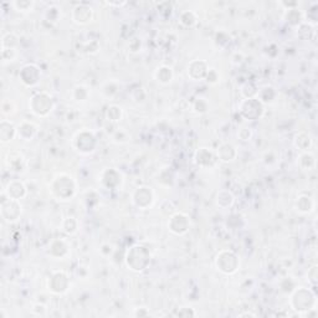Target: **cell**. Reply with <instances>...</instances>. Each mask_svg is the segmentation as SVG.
<instances>
[{
    "instance_id": "cell-1",
    "label": "cell",
    "mask_w": 318,
    "mask_h": 318,
    "mask_svg": "<svg viewBox=\"0 0 318 318\" xmlns=\"http://www.w3.org/2000/svg\"><path fill=\"white\" fill-rule=\"evenodd\" d=\"M49 192L55 200L66 203L74 199L77 195V182L71 174L57 173L49 184Z\"/></svg>"
},
{
    "instance_id": "cell-2",
    "label": "cell",
    "mask_w": 318,
    "mask_h": 318,
    "mask_svg": "<svg viewBox=\"0 0 318 318\" xmlns=\"http://www.w3.org/2000/svg\"><path fill=\"white\" fill-rule=\"evenodd\" d=\"M150 259H152V255L144 245L134 244L127 250L123 260L128 270H131L132 272L140 273L149 267Z\"/></svg>"
},
{
    "instance_id": "cell-3",
    "label": "cell",
    "mask_w": 318,
    "mask_h": 318,
    "mask_svg": "<svg viewBox=\"0 0 318 318\" xmlns=\"http://www.w3.org/2000/svg\"><path fill=\"white\" fill-rule=\"evenodd\" d=\"M290 307L292 311L302 316L308 309L317 307V294L314 290L307 287H296L290 293Z\"/></svg>"
},
{
    "instance_id": "cell-4",
    "label": "cell",
    "mask_w": 318,
    "mask_h": 318,
    "mask_svg": "<svg viewBox=\"0 0 318 318\" xmlns=\"http://www.w3.org/2000/svg\"><path fill=\"white\" fill-rule=\"evenodd\" d=\"M29 111L38 118H46L55 108L54 97L46 91H38L30 97L28 103Z\"/></svg>"
},
{
    "instance_id": "cell-5",
    "label": "cell",
    "mask_w": 318,
    "mask_h": 318,
    "mask_svg": "<svg viewBox=\"0 0 318 318\" xmlns=\"http://www.w3.org/2000/svg\"><path fill=\"white\" fill-rule=\"evenodd\" d=\"M71 145L72 149L76 150L79 154L90 155L97 149V135H96L95 132L91 131V129L83 128L72 137Z\"/></svg>"
},
{
    "instance_id": "cell-6",
    "label": "cell",
    "mask_w": 318,
    "mask_h": 318,
    "mask_svg": "<svg viewBox=\"0 0 318 318\" xmlns=\"http://www.w3.org/2000/svg\"><path fill=\"white\" fill-rule=\"evenodd\" d=\"M214 265H215L216 270L223 275H235L240 268V257L233 250L223 249L215 255Z\"/></svg>"
},
{
    "instance_id": "cell-7",
    "label": "cell",
    "mask_w": 318,
    "mask_h": 318,
    "mask_svg": "<svg viewBox=\"0 0 318 318\" xmlns=\"http://www.w3.org/2000/svg\"><path fill=\"white\" fill-rule=\"evenodd\" d=\"M0 215L3 220L8 224H14L19 221L23 215V205L20 200L10 199L4 194V198L0 202Z\"/></svg>"
},
{
    "instance_id": "cell-8",
    "label": "cell",
    "mask_w": 318,
    "mask_h": 318,
    "mask_svg": "<svg viewBox=\"0 0 318 318\" xmlns=\"http://www.w3.org/2000/svg\"><path fill=\"white\" fill-rule=\"evenodd\" d=\"M155 200L154 190L148 186H139L132 192L131 202L133 207L139 210H147L153 207Z\"/></svg>"
},
{
    "instance_id": "cell-9",
    "label": "cell",
    "mask_w": 318,
    "mask_h": 318,
    "mask_svg": "<svg viewBox=\"0 0 318 318\" xmlns=\"http://www.w3.org/2000/svg\"><path fill=\"white\" fill-rule=\"evenodd\" d=\"M239 112L246 121H257L265 113V106L255 98H242L239 105Z\"/></svg>"
},
{
    "instance_id": "cell-10",
    "label": "cell",
    "mask_w": 318,
    "mask_h": 318,
    "mask_svg": "<svg viewBox=\"0 0 318 318\" xmlns=\"http://www.w3.org/2000/svg\"><path fill=\"white\" fill-rule=\"evenodd\" d=\"M71 287V280L70 275L64 270L53 271L48 280V288L49 291L56 296L65 294Z\"/></svg>"
},
{
    "instance_id": "cell-11",
    "label": "cell",
    "mask_w": 318,
    "mask_h": 318,
    "mask_svg": "<svg viewBox=\"0 0 318 318\" xmlns=\"http://www.w3.org/2000/svg\"><path fill=\"white\" fill-rule=\"evenodd\" d=\"M190 225H192V221H190L189 215L183 212H176L172 214L169 216L168 224H167L168 230L177 236H183L189 233Z\"/></svg>"
},
{
    "instance_id": "cell-12",
    "label": "cell",
    "mask_w": 318,
    "mask_h": 318,
    "mask_svg": "<svg viewBox=\"0 0 318 318\" xmlns=\"http://www.w3.org/2000/svg\"><path fill=\"white\" fill-rule=\"evenodd\" d=\"M98 182L107 190H118L123 186L124 177L117 168H105L98 176Z\"/></svg>"
},
{
    "instance_id": "cell-13",
    "label": "cell",
    "mask_w": 318,
    "mask_h": 318,
    "mask_svg": "<svg viewBox=\"0 0 318 318\" xmlns=\"http://www.w3.org/2000/svg\"><path fill=\"white\" fill-rule=\"evenodd\" d=\"M41 69L34 62H28V64L23 65L22 69L19 71V80L25 87L33 88L39 85L41 80Z\"/></svg>"
},
{
    "instance_id": "cell-14",
    "label": "cell",
    "mask_w": 318,
    "mask_h": 318,
    "mask_svg": "<svg viewBox=\"0 0 318 318\" xmlns=\"http://www.w3.org/2000/svg\"><path fill=\"white\" fill-rule=\"evenodd\" d=\"M193 163L202 169H213L219 163V159L216 152L212 148L200 147L194 152Z\"/></svg>"
},
{
    "instance_id": "cell-15",
    "label": "cell",
    "mask_w": 318,
    "mask_h": 318,
    "mask_svg": "<svg viewBox=\"0 0 318 318\" xmlns=\"http://www.w3.org/2000/svg\"><path fill=\"white\" fill-rule=\"evenodd\" d=\"M71 252L69 241L64 238H55L49 242L48 255L55 260H65Z\"/></svg>"
},
{
    "instance_id": "cell-16",
    "label": "cell",
    "mask_w": 318,
    "mask_h": 318,
    "mask_svg": "<svg viewBox=\"0 0 318 318\" xmlns=\"http://www.w3.org/2000/svg\"><path fill=\"white\" fill-rule=\"evenodd\" d=\"M95 17L93 8L85 3H79L74 7L71 13V19L77 25H87L90 24Z\"/></svg>"
},
{
    "instance_id": "cell-17",
    "label": "cell",
    "mask_w": 318,
    "mask_h": 318,
    "mask_svg": "<svg viewBox=\"0 0 318 318\" xmlns=\"http://www.w3.org/2000/svg\"><path fill=\"white\" fill-rule=\"evenodd\" d=\"M5 166L12 173H23L27 169V159L20 150H10L5 155Z\"/></svg>"
},
{
    "instance_id": "cell-18",
    "label": "cell",
    "mask_w": 318,
    "mask_h": 318,
    "mask_svg": "<svg viewBox=\"0 0 318 318\" xmlns=\"http://www.w3.org/2000/svg\"><path fill=\"white\" fill-rule=\"evenodd\" d=\"M4 194L7 195L10 199L15 200H22L24 198H27L28 195V187L20 179H12V181L8 182V184L5 186Z\"/></svg>"
},
{
    "instance_id": "cell-19",
    "label": "cell",
    "mask_w": 318,
    "mask_h": 318,
    "mask_svg": "<svg viewBox=\"0 0 318 318\" xmlns=\"http://www.w3.org/2000/svg\"><path fill=\"white\" fill-rule=\"evenodd\" d=\"M209 64L205 60H193L188 65V76L192 81H202L209 71Z\"/></svg>"
},
{
    "instance_id": "cell-20",
    "label": "cell",
    "mask_w": 318,
    "mask_h": 318,
    "mask_svg": "<svg viewBox=\"0 0 318 318\" xmlns=\"http://www.w3.org/2000/svg\"><path fill=\"white\" fill-rule=\"evenodd\" d=\"M18 128V137L20 140H24V142H31L34 138L38 135L39 133V126L33 121H28V119H24V121L20 122L19 124H17Z\"/></svg>"
},
{
    "instance_id": "cell-21",
    "label": "cell",
    "mask_w": 318,
    "mask_h": 318,
    "mask_svg": "<svg viewBox=\"0 0 318 318\" xmlns=\"http://www.w3.org/2000/svg\"><path fill=\"white\" fill-rule=\"evenodd\" d=\"M18 137L17 124L10 119H2L0 122V143L8 144Z\"/></svg>"
},
{
    "instance_id": "cell-22",
    "label": "cell",
    "mask_w": 318,
    "mask_h": 318,
    "mask_svg": "<svg viewBox=\"0 0 318 318\" xmlns=\"http://www.w3.org/2000/svg\"><path fill=\"white\" fill-rule=\"evenodd\" d=\"M294 209L302 215L313 213L316 209V200L308 194H299L294 200Z\"/></svg>"
},
{
    "instance_id": "cell-23",
    "label": "cell",
    "mask_w": 318,
    "mask_h": 318,
    "mask_svg": "<svg viewBox=\"0 0 318 318\" xmlns=\"http://www.w3.org/2000/svg\"><path fill=\"white\" fill-rule=\"evenodd\" d=\"M215 152L219 162H221V163H231L239 155L238 148L231 143H221Z\"/></svg>"
},
{
    "instance_id": "cell-24",
    "label": "cell",
    "mask_w": 318,
    "mask_h": 318,
    "mask_svg": "<svg viewBox=\"0 0 318 318\" xmlns=\"http://www.w3.org/2000/svg\"><path fill=\"white\" fill-rule=\"evenodd\" d=\"M297 166L303 172H311L316 169L317 159L314 153L311 152V150H308V152H299L298 157H297Z\"/></svg>"
},
{
    "instance_id": "cell-25",
    "label": "cell",
    "mask_w": 318,
    "mask_h": 318,
    "mask_svg": "<svg viewBox=\"0 0 318 318\" xmlns=\"http://www.w3.org/2000/svg\"><path fill=\"white\" fill-rule=\"evenodd\" d=\"M293 145L298 152H308L313 145L311 134L304 131L297 132L293 137Z\"/></svg>"
},
{
    "instance_id": "cell-26",
    "label": "cell",
    "mask_w": 318,
    "mask_h": 318,
    "mask_svg": "<svg viewBox=\"0 0 318 318\" xmlns=\"http://www.w3.org/2000/svg\"><path fill=\"white\" fill-rule=\"evenodd\" d=\"M283 20L286 22V24H288L292 28L301 27L304 23L303 12L299 8L285 10V13H283Z\"/></svg>"
},
{
    "instance_id": "cell-27",
    "label": "cell",
    "mask_w": 318,
    "mask_h": 318,
    "mask_svg": "<svg viewBox=\"0 0 318 318\" xmlns=\"http://www.w3.org/2000/svg\"><path fill=\"white\" fill-rule=\"evenodd\" d=\"M154 79L161 85H169L174 79V70L169 65H161L155 69Z\"/></svg>"
},
{
    "instance_id": "cell-28",
    "label": "cell",
    "mask_w": 318,
    "mask_h": 318,
    "mask_svg": "<svg viewBox=\"0 0 318 318\" xmlns=\"http://www.w3.org/2000/svg\"><path fill=\"white\" fill-rule=\"evenodd\" d=\"M215 203L220 209H230L235 204V197L229 189H221L216 193Z\"/></svg>"
},
{
    "instance_id": "cell-29",
    "label": "cell",
    "mask_w": 318,
    "mask_h": 318,
    "mask_svg": "<svg viewBox=\"0 0 318 318\" xmlns=\"http://www.w3.org/2000/svg\"><path fill=\"white\" fill-rule=\"evenodd\" d=\"M278 92L273 86H264V87L259 88V92H257L256 98L262 103V105H271V103L275 102V100L277 98Z\"/></svg>"
},
{
    "instance_id": "cell-30",
    "label": "cell",
    "mask_w": 318,
    "mask_h": 318,
    "mask_svg": "<svg viewBox=\"0 0 318 318\" xmlns=\"http://www.w3.org/2000/svg\"><path fill=\"white\" fill-rule=\"evenodd\" d=\"M60 230L66 236H74L79 231V220L74 215L65 216L60 224Z\"/></svg>"
},
{
    "instance_id": "cell-31",
    "label": "cell",
    "mask_w": 318,
    "mask_h": 318,
    "mask_svg": "<svg viewBox=\"0 0 318 318\" xmlns=\"http://www.w3.org/2000/svg\"><path fill=\"white\" fill-rule=\"evenodd\" d=\"M91 96V88L88 86L83 85V83H77L72 87L71 90V98L72 101L79 103H83L90 98Z\"/></svg>"
},
{
    "instance_id": "cell-32",
    "label": "cell",
    "mask_w": 318,
    "mask_h": 318,
    "mask_svg": "<svg viewBox=\"0 0 318 318\" xmlns=\"http://www.w3.org/2000/svg\"><path fill=\"white\" fill-rule=\"evenodd\" d=\"M105 118L109 123H118L123 118V108L119 105H109L105 111Z\"/></svg>"
},
{
    "instance_id": "cell-33",
    "label": "cell",
    "mask_w": 318,
    "mask_h": 318,
    "mask_svg": "<svg viewBox=\"0 0 318 318\" xmlns=\"http://www.w3.org/2000/svg\"><path fill=\"white\" fill-rule=\"evenodd\" d=\"M174 181H176V176H174L173 171L169 167H164L159 171L158 176H157V182L158 184H161L162 187H172L174 184Z\"/></svg>"
},
{
    "instance_id": "cell-34",
    "label": "cell",
    "mask_w": 318,
    "mask_h": 318,
    "mask_svg": "<svg viewBox=\"0 0 318 318\" xmlns=\"http://www.w3.org/2000/svg\"><path fill=\"white\" fill-rule=\"evenodd\" d=\"M198 15L197 13L193 12V10H184L183 13L179 17V23L183 28L187 29H192L194 27H197L198 24Z\"/></svg>"
},
{
    "instance_id": "cell-35",
    "label": "cell",
    "mask_w": 318,
    "mask_h": 318,
    "mask_svg": "<svg viewBox=\"0 0 318 318\" xmlns=\"http://www.w3.org/2000/svg\"><path fill=\"white\" fill-rule=\"evenodd\" d=\"M101 45L97 40L82 41L79 45V51L86 55H96L100 51Z\"/></svg>"
},
{
    "instance_id": "cell-36",
    "label": "cell",
    "mask_w": 318,
    "mask_h": 318,
    "mask_svg": "<svg viewBox=\"0 0 318 318\" xmlns=\"http://www.w3.org/2000/svg\"><path fill=\"white\" fill-rule=\"evenodd\" d=\"M12 7L18 13H30L35 8V2L34 0H15L12 3Z\"/></svg>"
},
{
    "instance_id": "cell-37",
    "label": "cell",
    "mask_w": 318,
    "mask_h": 318,
    "mask_svg": "<svg viewBox=\"0 0 318 318\" xmlns=\"http://www.w3.org/2000/svg\"><path fill=\"white\" fill-rule=\"evenodd\" d=\"M257 92H259V88L254 82L244 83L240 90V95L242 98H255L257 96Z\"/></svg>"
},
{
    "instance_id": "cell-38",
    "label": "cell",
    "mask_w": 318,
    "mask_h": 318,
    "mask_svg": "<svg viewBox=\"0 0 318 318\" xmlns=\"http://www.w3.org/2000/svg\"><path fill=\"white\" fill-rule=\"evenodd\" d=\"M192 108L197 114H205L209 111V102L205 97H198L193 102Z\"/></svg>"
},
{
    "instance_id": "cell-39",
    "label": "cell",
    "mask_w": 318,
    "mask_h": 318,
    "mask_svg": "<svg viewBox=\"0 0 318 318\" xmlns=\"http://www.w3.org/2000/svg\"><path fill=\"white\" fill-rule=\"evenodd\" d=\"M119 85L116 81H108L102 86V93L106 98H113L118 93Z\"/></svg>"
},
{
    "instance_id": "cell-40",
    "label": "cell",
    "mask_w": 318,
    "mask_h": 318,
    "mask_svg": "<svg viewBox=\"0 0 318 318\" xmlns=\"http://www.w3.org/2000/svg\"><path fill=\"white\" fill-rule=\"evenodd\" d=\"M45 19L50 23H57L61 19V9L57 5H50L45 10Z\"/></svg>"
},
{
    "instance_id": "cell-41",
    "label": "cell",
    "mask_w": 318,
    "mask_h": 318,
    "mask_svg": "<svg viewBox=\"0 0 318 318\" xmlns=\"http://www.w3.org/2000/svg\"><path fill=\"white\" fill-rule=\"evenodd\" d=\"M131 139V135L127 131H124L123 128L116 129L112 133V142L117 143V144H124V143L129 142Z\"/></svg>"
},
{
    "instance_id": "cell-42",
    "label": "cell",
    "mask_w": 318,
    "mask_h": 318,
    "mask_svg": "<svg viewBox=\"0 0 318 318\" xmlns=\"http://www.w3.org/2000/svg\"><path fill=\"white\" fill-rule=\"evenodd\" d=\"M18 38L15 34L7 33L2 38V49H17Z\"/></svg>"
},
{
    "instance_id": "cell-43",
    "label": "cell",
    "mask_w": 318,
    "mask_h": 318,
    "mask_svg": "<svg viewBox=\"0 0 318 318\" xmlns=\"http://www.w3.org/2000/svg\"><path fill=\"white\" fill-rule=\"evenodd\" d=\"M262 162H264V164L267 168H273V167L277 166L278 162H280V155L277 157V153L276 152H273V150H267L264 154V157H262Z\"/></svg>"
},
{
    "instance_id": "cell-44",
    "label": "cell",
    "mask_w": 318,
    "mask_h": 318,
    "mask_svg": "<svg viewBox=\"0 0 318 318\" xmlns=\"http://www.w3.org/2000/svg\"><path fill=\"white\" fill-rule=\"evenodd\" d=\"M0 109H2V114L5 117L13 116V114L17 112V105L14 103V101L12 100H3L2 101V106H0Z\"/></svg>"
},
{
    "instance_id": "cell-45",
    "label": "cell",
    "mask_w": 318,
    "mask_h": 318,
    "mask_svg": "<svg viewBox=\"0 0 318 318\" xmlns=\"http://www.w3.org/2000/svg\"><path fill=\"white\" fill-rule=\"evenodd\" d=\"M100 195H98L97 192L95 190H88L87 193L85 194V202L87 204V208L90 209H95L98 204H100V200H93V199H98Z\"/></svg>"
},
{
    "instance_id": "cell-46",
    "label": "cell",
    "mask_w": 318,
    "mask_h": 318,
    "mask_svg": "<svg viewBox=\"0 0 318 318\" xmlns=\"http://www.w3.org/2000/svg\"><path fill=\"white\" fill-rule=\"evenodd\" d=\"M307 281H308L309 285L312 287H316V285L318 283V266L313 265L308 268L307 271Z\"/></svg>"
},
{
    "instance_id": "cell-47",
    "label": "cell",
    "mask_w": 318,
    "mask_h": 318,
    "mask_svg": "<svg viewBox=\"0 0 318 318\" xmlns=\"http://www.w3.org/2000/svg\"><path fill=\"white\" fill-rule=\"evenodd\" d=\"M230 40H231L230 35H229L228 33H225V31H224V34H223V31H219V33H216L215 43H216V45L219 46V48H225V46L228 45L229 43H230Z\"/></svg>"
},
{
    "instance_id": "cell-48",
    "label": "cell",
    "mask_w": 318,
    "mask_h": 318,
    "mask_svg": "<svg viewBox=\"0 0 318 318\" xmlns=\"http://www.w3.org/2000/svg\"><path fill=\"white\" fill-rule=\"evenodd\" d=\"M204 80L207 81V83H209V85L215 86L220 82V74H219V71L216 69H209V71H208Z\"/></svg>"
},
{
    "instance_id": "cell-49",
    "label": "cell",
    "mask_w": 318,
    "mask_h": 318,
    "mask_svg": "<svg viewBox=\"0 0 318 318\" xmlns=\"http://www.w3.org/2000/svg\"><path fill=\"white\" fill-rule=\"evenodd\" d=\"M280 288L281 291L285 292V293H291V292L296 288V283L292 280V277H285L280 282Z\"/></svg>"
},
{
    "instance_id": "cell-50",
    "label": "cell",
    "mask_w": 318,
    "mask_h": 318,
    "mask_svg": "<svg viewBox=\"0 0 318 318\" xmlns=\"http://www.w3.org/2000/svg\"><path fill=\"white\" fill-rule=\"evenodd\" d=\"M143 49V43L139 38H133L129 40L128 43V50L132 54H138L140 53Z\"/></svg>"
},
{
    "instance_id": "cell-51",
    "label": "cell",
    "mask_w": 318,
    "mask_h": 318,
    "mask_svg": "<svg viewBox=\"0 0 318 318\" xmlns=\"http://www.w3.org/2000/svg\"><path fill=\"white\" fill-rule=\"evenodd\" d=\"M2 59L4 64L14 61L17 59V49H2Z\"/></svg>"
},
{
    "instance_id": "cell-52",
    "label": "cell",
    "mask_w": 318,
    "mask_h": 318,
    "mask_svg": "<svg viewBox=\"0 0 318 318\" xmlns=\"http://www.w3.org/2000/svg\"><path fill=\"white\" fill-rule=\"evenodd\" d=\"M238 137L242 142H249V140H251L252 137H254V131H252V128H250V127H242V128L239 129Z\"/></svg>"
},
{
    "instance_id": "cell-53",
    "label": "cell",
    "mask_w": 318,
    "mask_h": 318,
    "mask_svg": "<svg viewBox=\"0 0 318 318\" xmlns=\"http://www.w3.org/2000/svg\"><path fill=\"white\" fill-rule=\"evenodd\" d=\"M149 316H150L149 311H148L145 307H137V308H134V311H133V317L135 318L149 317Z\"/></svg>"
},
{
    "instance_id": "cell-54",
    "label": "cell",
    "mask_w": 318,
    "mask_h": 318,
    "mask_svg": "<svg viewBox=\"0 0 318 318\" xmlns=\"http://www.w3.org/2000/svg\"><path fill=\"white\" fill-rule=\"evenodd\" d=\"M177 316L179 317H195L197 316V312L193 308H179V311L177 312Z\"/></svg>"
},
{
    "instance_id": "cell-55",
    "label": "cell",
    "mask_w": 318,
    "mask_h": 318,
    "mask_svg": "<svg viewBox=\"0 0 318 318\" xmlns=\"http://www.w3.org/2000/svg\"><path fill=\"white\" fill-rule=\"evenodd\" d=\"M100 252H101V255H102V256L108 257V256H111L112 254H113V247H112L109 244H102V245H101Z\"/></svg>"
},
{
    "instance_id": "cell-56",
    "label": "cell",
    "mask_w": 318,
    "mask_h": 318,
    "mask_svg": "<svg viewBox=\"0 0 318 318\" xmlns=\"http://www.w3.org/2000/svg\"><path fill=\"white\" fill-rule=\"evenodd\" d=\"M280 5L283 8V10H290V9H294V8H298L299 3L298 2H281Z\"/></svg>"
},
{
    "instance_id": "cell-57",
    "label": "cell",
    "mask_w": 318,
    "mask_h": 318,
    "mask_svg": "<svg viewBox=\"0 0 318 318\" xmlns=\"http://www.w3.org/2000/svg\"><path fill=\"white\" fill-rule=\"evenodd\" d=\"M105 4H106V5H108V7L123 8L124 5H127V4H128V3H127V2H106Z\"/></svg>"
},
{
    "instance_id": "cell-58",
    "label": "cell",
    "mask_w": 318,
    "mask_h": 318,
    "mask_svg": "<svg viewBox=\"0 0 318 318\" xmlns=\"http://www.w3.org/2000/svg\"><path fill=\"white\" fill-rule=\"evenodd\" d=\"M239 317H256V314L251 312H244V313H240Z\"/></svg>"
}]
</instances>
